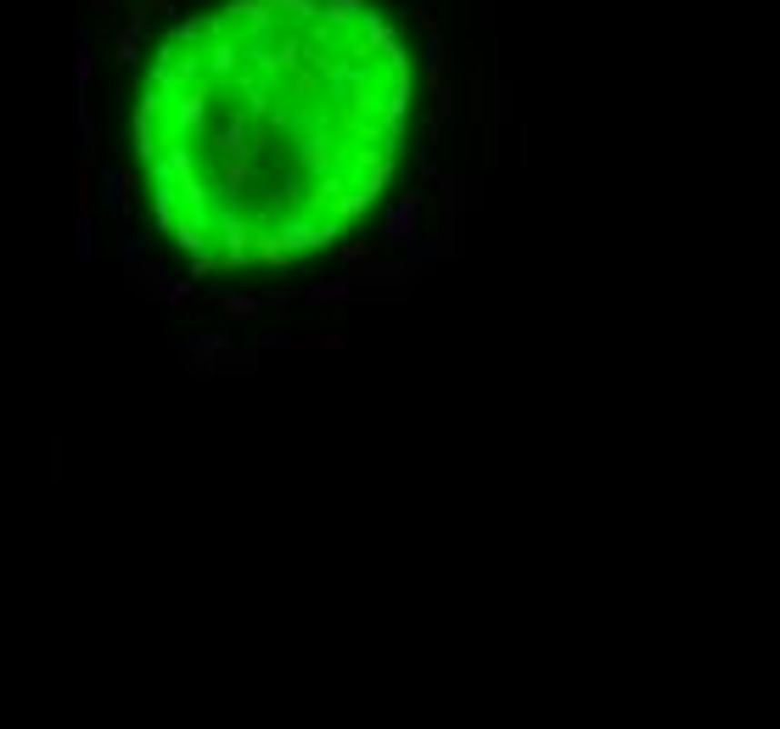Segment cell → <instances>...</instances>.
Listing matches in <instances>:
<instances>
[{
  "label": "cell",
  "instance_id": "cell-1",
  "mask_svg": "<svg viewBox=\"0 0 780 729\" xmlns=\"http://www.w3.org/2000/svg\"><path fill=\"white\" fill-rule=\"evenodd\" d=\"M410 51L371 0H275L225 79L141 85L135 157L197 275L286 270L360 225L399 169Z\"/></svg>",
  "mask_w": 780,
  "mask_h": 729
},
{
  "label": "cell",
  "instance_id": "cell-2",
  "mask_svg": "<svg viewBox=\"0 0 780 729\" xmlns=\"http://www.w3.org/2000/svg\"><path fill=\"white\" fill-rule=\"evenodd\" d=\"M90 6H95V12H113V6H118V0H90Z\"/></svg>",
  "mask_w": 780,
  "mask_h": 729
}]
</instances>
